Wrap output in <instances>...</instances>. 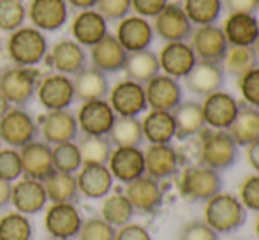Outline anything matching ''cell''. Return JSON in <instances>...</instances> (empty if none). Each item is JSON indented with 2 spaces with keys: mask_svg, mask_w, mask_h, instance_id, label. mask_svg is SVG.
I'll return each mask as SVG.
<instances>
[{
  "mask_svg": "<svg viewBox=\"0 0 259 240\" xmlns=\"http://www.w3.org/2000/svg\"><path fill=\"white\" fill-rule=\"evenodd\" d=\"M247 210L235 194L219 192L206 202L205 223L217 233H231L243 226Z\"/></svg>",
  "mask_w": 259,
  "mask_h": 240,
  "instance_id": "obj_1",
  "label": "cell"
},
{
  "mask_svg": "<svg viewBox=\"0 0 259 240\" xmlns=\"http://www.w3.org/2000/svg\"><path fill=\"white\" fill-rule=\"evenodd\" d=\"M7 53L11 60L21 67H34L48 55V39L45 32L35 27H20L11 32L7 41Z\"/></svg>",
  "mask_w": 259,
  "mask_h": 240,
  "instance_id": "obj_2",
  "label": "cell"
},
{
  "mask_svg": "<svg viewBox=\"0 0 259 240\" xmlns=\"http://www.w3.org/2000/svg\"><path fill=\"white\" fill-rule=\"evenodd\" d=\"M199 159L203 166L221 173L236 163L238 145L235 143L228 131L210 129L203 133L201 143H199Z\"/></svg>",
  "mask_w": 259,
  "mask_h": 240,
  "instance_id": "obj_3",
  "label": "cell"
},
{
  "mask_svg": "<svg viewBox=\"0 0 259 240\" xmlns=\"http://www.w3.org/2000/svg\"><path fill=\"white\" fill-rule=\"evenodd\" d=\"M41 79L37 69L14 65L0 74V94L9 101L11 106L23 108L34 99Z\"/></svg>",
  "mask_w": 259,
  "mask_h": 240,
  "instance_id": "obj_4",
  "label": "cell"
},
{
  "mask_svg": "<svg viewBox=\"0 0 259 240\" xmlns=\"http://www.w3.org/2000/svg\"><path fill=\"white\" fill-rule=\"evenodd\" d=\"M180 192L187 202H208L222 191V177L206 166H189L180 177Z\"/></svg>",
  "mask_w": 259,
  "mask_h": 240,
  "instance_id": "obj_5",
  "label": "cell"
},
{
  "mask_svg": "<svg viewBox=\"0 0 259 240\" xmlns=\"http://www.w3.org/2000/svg\"><path fill=\"white\" fill-rule=\"evenodd\" d=\"M39 126L23 108H11L0 118V140L11 148H21L37 138Z\"/></svg>",
  "mask_w": 259,
  "mask_h": 240,
  "instance_id": "obj_6",
  "label": "cell"
},
{
  "mask_svg": "<svg viewBox=\"0 0 259 240\" xmlns=\"http://www.w3.org/2000/svg\"><path fill=\"white\" fill-rule=\"evenodd\" d=\"M83 221L74 203H52L45 216V230L52 238L72 240L78 237Z\"/></svg>",
  "mask_w": 259,
  "mask_h": 240,
  "instance_id": "obj_7",
  "label": "cell"
},
{
  "mask_svg": "<svg viewBox=\"0 0 259 240\" xmlns=\"http://www.w3.org/2000/svg\"><path fill=\"white\" fill-rule=\"evenodd\" d=\"M154 32L166 43L187 41L191 39L194 25L185 14L182 2H169L154 18Z\"/></svg>",
  "mask_w": 259,
  "mask_h": 240,
  "instance_id": "obj_8",
  "label": "cell"
},
{
  "mask_svg": "<svg viewBox=\"0 0 259 240\" xmlns=\"http://www.w3.org/2000/svg\"><path fill=\"white\" fill-rule=\"evenodd\" d=\"M35 96L41 106H45L48 111L69 110V106L76 101L74 83L71 76L55 72L39 82Z\"/></svg>",
  "mask_w": 259,
  "mask_h": 240,
  "instance_id": "obj_9",
  "label": "cell"
},
{
  "mask_svg": "<svg viewBox=\"0 0 259 240\" xmlns=\"http://www.w3.org/2000/svg\"><path fill=\"white\" fill-rule=\"evenodd\" d=\"M108 103L116 117H138L148 108L145 85L133 79H122L109 90Z\"/></svg>",
  "mask_w": 259,
  "mask_h": 240,
  "instance_id": "obj_10",
  "label": "cell"
},
{
  "mask_svg": "<svg viewBox=\"0 0 259 240\" xmlns=\"http://www.w3.org/2000/svg\"><path fill=\"white\" fill-rule=\"evenodd\" d=\"M76 120L85 136H108L116 120V113L106 99L85 101L76 115Z\"/></svg>",
  "mask_w": 259,
  "mask_h": 240,
  "instance_id": "obj_11",
  "label": "cell"
},
{
  "mask_svg": "<svg viewBox=\"0 0 259 240\" xmlns=\"http://www.w3.org/2000/svg\"><path fill=\"white\" fill-rule=\"evenodd\" d=\"M154 27L152 23L143 16H125L123 20L118 21L115 37L123 46L127 53L141 52V50H148L154 41Z\"/></svg>",
  "mask_w": 259,
  "mask_h": 240,
  "instance_id": "obj_12",
  "label": "cell"
},
{
  "mask_svg": "<svg viewBox=\"0 0 259 240\" xmlns=\"http://www.w3.org/2000/svg\"><path fill=\"white\" fill-rule=\"evenodd\" d=\"M201 110L205 126H208L210 129L228 131L233 120L238 115L240 106L231 94L217 90V92L205 97V101L201 103Z\"/></svg>",
  "mask_w": 259,
  "mask_h": 240,
  "instance_id": "obj_13",
  "label": "cell"
},
{
  "mask_svg": "<svg viewBox=\"0 0 259 240\" xmlns=\"http://www.w3.org/2000/svg\"><path fill=\"white\" fill-rule=\"evenodd\" d=\"M191 37V46L194 50L198 60L222 64L229 48L224 32H222V27H217V25H201L196 30H192Z\"/></svg>",
  "mask_w": 259,
  "mask_h": 240,
  "instance_id": "obj_14",
  "label": "cell"
},
{
  "mask_svg": "<svg viewBox=\"0 0 259 240\" xmlns=\"http://www.w3.org/2000/svg\"><path fill=\"white\" fill-rule=\"evenodd\" d=\"M157 59H159L160 71H164V74L175 79L185 78L198 62L194 50L187 41L166 43Z\"/></svg>",
  "mask_w": 259,
  "mask_h": 240,
  "instance_id": "obj_15",
  "label": "cell"
},
{
  "mask_svg": "<svg viewBox=\"0 0 259 240\" xmlns=\"http://www.w3.org/2000/svg\"><path fill=\"white\" fill-rule=\"evenodd\" d=\"M108 168L115 180L129 184L145 175V152L140 147H115Z\"/></svg>",
  "mask_w": 259,
  "mask_h": 240,
  "instance_id": "obj_16",
  "label": "cell"
},
{
  "mask_svg": "<svg viewBox=\"0 0 259 240\" xmlns=\"http://www.w3.org/2000/svg\"><path fill=\"white\" fill-rule=\"evenodd\" d=\"M39 131H41L42 138L48 145H58V143H67V141H74L78 138L79 127L76 115L69 110H55L48 111L45 117L41 118L39 124Z\"/></svg>",
  "mask_w": 259,
  "mask_h": 240,
  "instance_id": "obj_17",
  "label": "cell"
},
{
  "mask_svg": "<svg viewBox=\"0 0 259 240\" xmlns=\"http://www.w3.org/2000/svg\"><path fill=\"white\" fill-rule=\"evenodd\" d=\"M145 94H147V104L150 110L173 111L182 103V85L178 79L167 74H157L145 83Z\"/></svg>",
  "mask_w": 259,
  "mask_h": 240,
  "instance_id": "obj_18",
  "label": "cell"
},
{
  "mask_svg": "<svg viewBox=\"0 0 259 240\" xmlns=\"http://www.w3.org/2000/svg\"><path fill=\"white\" fill-rule=\"evenodd\" d=\"M27 18H30L32 27L37 30L55 32L65 25L69 18V9L65 0H32L27 9Z\"/></svg>",
  "mask_w": 259,
  "mask_h": 240,
  "instance_id": "obj_19",
  "label": "cell"
},
{
  "mask_svg": "<svg viewBox=\"0 0 259 240\" xmlns=\"http://www.w3.org/2000/svg\"><path fill=\"white\" fill-rule=\"evenodd\" d=\"M123 194L127 196V199L134 207V210L141 214H152L155 210H159L164 199L159 180L152 179L148 175H143L140 179L125 184Z\"/></svg>",
  "mask_w": 259,
  "mask_h": 240,
  "instance_id": "obj_20",
  "label": "cell"
},
{
  "mask_svg": "<svg viewBox=\"0 0 259 240\" xmlns=\"http://www.w3.org/2000/svg\"><path fill=\"white\" fill-rule=\"evenodd\" d=\"M11 203L16 209V212L25 214V216H32V214H39L41 210H45L48 196H46L42 182L28 179V177L18 180L11 187Z\"/></svg>",
  "mask_w": 259,
  "mask_h": 240,
  "instance_id": "obj_21",
  "label": "cell"
},
{
  "mask_svg": "<svg viewBox=\"0 0 259 240\" xmlns=\"http://www.w3.org/2000/svg\"><path fill=\"white\" fill-rule=\"evenodd\" d=\"M113 180L115 179L108 165H92V163L83 165L76 177L79 194L90 199L106 198L113 189Z\"/></svg>",
  "mask_w": 259,
  "mask_h": 240,
  "instance_id": "obj_22",
  "label": "cell"
},
{
  "mask_svg": "<svg viewBox=\"0 0 259 240\" xmlns=\"http://www.w3.org/2000/svg\"><path fill=\"white\" fill-rule=\"evenodd\" d=\"M224 83V67L219 62L198 60L196 65L185 76V85L196 96H210V94L221 90Z\"/></svg>",
  "mask_w": 259,
  "mask_h": 240,
  "instance_id": "obj_23",
  "label": "cell"
},
{
  "mask_svg": "<svg viewBox=\"0 0 259 240\" xmlns=\"http://www.w3.org/2000/svg\"><path fill=\"white\" fill-rule=\"evenodd\" d=\"M21 166L23 175L34 180H45L53 172V159H52V145L46 141L34 140L20 148Z\"/></svg>",
  "mask_w": 259,
  "mask_h": 240,
  "instance_id": "obj_24",
  "label": "cell"
},
{
  "mask_svg": "<svg viewBox=\"0 0 259 240\" xmlns=\"http://www.w3.org/2000/svg\"><path fill=\"white\" fill-rule=\"evenodd\" d=\"M71 34L72 39L83 48H92L108 35V21L96 9H85L72 20Z\"/></svg>",
  "mask_w": 259,
  "mask_h": 240,
  "instance_id": "obj_25",
  "label": "cell"
},
{
  "mask_svg": "<svg viewBox=\"0 0 259 240\" xmlns=\"http://www.w3.org/2000/svg\"><path fill=\"white\" fill-rule=\"evenodd\" d=\"M180 166V155L171 147V143L148 145L145 150V175L155 180L173 177Z\"/></svg>",
  "mask_w": 259,
  "mask_h": 240,
  "instance_id": "obj_26",
  "label": "cell"
},
{
  "mask_svg": "<svg viewBox=\"0 0 259 240\" xmlns=\"http://www.w3.org/2000/svg\"><path fill=\"white\" fill-rule=\"evenodd\" d=\"M50 62L57 72L74 76L87 67V52L74 39H62L50 52Z\"/></svg>",
  "mask_w": 259,
  "mask_h": 240,
  "instance_id": "obj_27",
  "label": "cell"
},
{
  "mask_svg": "<svg viewBox=\"0 0 259 240\" xmlns=\"http://www.w3.org/2000/svg\"><path fill=\"white\" fill-rule=\"evenodd\" d=\"M127 55H129V53L123 50V46L118 43V39L111 34H108L104 39H101L97 45H94L92 48H90L92 67L103 71L104 74L123 71Z\"/></svg>",
  "mask_w": 259,
  "mask_h": 240,
  "instance_id": "obj_28",
  "label": "cell"
},
{
  "mask_svg": "<svg viewBox=\"0 0 259 240\" xmlns=\"http://www.w3.org/2000/svg\"><path fill=\"white\" fill-rule=\"evenodd\" d=\"M222 32L229 46H254L259 35V20L256 14L229 13L222 25Z\"/></svg>",
  "mask_w": 259,
  "mask_h": 240,
  "instance_id": "obj_29",
  "label": "cell"
},
{
  "mask_svg": "<svg viewBox=\"0 0 259 240\" xmlns=\"http://www.w3.org/2000/svg\"><path fill=\"white\" fill-rule=\"evenodd\" d=\"M141 129H143V138L150 145L171 143L177 138V127L171 111L150 110L141 120Z\"/></svg>",
  "mask_w": 259,
  "mask_h": 240,
  "instance_id": "obj_30",
  "label": "cell"
},
{
  "mask_svg": "<svg viewBox=\"0 0 259 240\" xmlns=\"http://www.w3.org/2000/svg\"><path fill=\"white\" fill-rule=\"evenodd\" d=\"M74 92L76 99L79 101H96V99H104L109 94V82L108 76L103 71L96 67H85L74 74Z\"/></svg>",
  "mask_w": 259,
  "mask_h": 240,
  "instance_id": "obj_31",
  "label": "cell"
},
{
  "mask_svg": "<svg viewBox=\"0 0 259 240\" xmlns=\"http://www.w3.org/2000/svg\"><path fill=\"white\" fill-rule=\"evenodd\" d=\"M175 127H177V138L185 140V138L196 136V134L205 131V118H203L201 103L196 101H182L173 111Z\"/></svg>",
  "mask_w": 259,
  "mask_h": 240,
  "instance_id": "obj_32",
  "label": "cell"
},
{
  "mask_svg": "<svg viewBox=\"0 0 259 240\" xmlns=\"http://www.w3.org/2000/svg\"><path fill=\"white\" fill-rule=\"evenodd\" d=\"M123 72L127 74V79H133V82L141 83V85L148 83L154 76L160 72L157 53L150 52V50L129 53L125 65H123Z\"/></svg>",
  "mask_w": 259,
  "mask_h": 240,
  "instance_id": "obj_33",
  "label": "cell"
},
{
  "mask_svg": "<svg viewBox=\"0 0 259 240\" xmlns=\"http://www.w3.org/2000/svg\"><path fill=\"white\" fill-rule=\"evenodd\" d=\"M238 147H249L259 140V110L252 106L240 108L236 118L228 129Z\"/></svg>",
  "mask_w": 259,
  "mask_h": 240,
  "instance_id": "obj_34",
  "label": "cell"
},
{
  "mask_svg": "<svg viewBox=\"0 0 259 240\" xmlns=\"http://www.w3.org/2000/svg\"><path fill=\"white\" fill-rule=\"evenodd\" d=\"M48 202L52 203H74L79 196L78 182L71 173L53 172L42 180Z\"/></svg>",
  "mask_w": 259,
  "mask_h": 240,
  "instance_id": "obj_35",
  "label": "cell"
},
{
  "mask_svg": "<svg viewBox=\"0 0 259 240\" xmlns=\"http://www.w3.org/2000/svg\"><path fill=\"white\" fill-rule=\"evenodd\" d=\"M134 214H136V210H134V207L131 205V202L123 192L108 194L104 198L103 205H101V217L115 228L129 224L133 221Z\"/></svg>",
  "mask_w": 259,
  "mask_h": 240,
  "instance_id": "obj_36",
  "label": "cell"
},
{
  "mask_svg": "<svg viewBox=\"0 0 259 240\" xmlns=\"http://www.w3.org/2000/svg\"><path fill=\"white\" fill-rule=\"evenodd\" d=\"M115 147H140L143 143V129L138 117H116L108 134Z\"/></svg>",
  "mask_w": 259,
  "mask_h": 240,
  "instance_id": "obj_37",
  "label": "cell"
},
{
  "mask_svg": "<svg viewBox=\"0 0 259 240\" xmlns=\"http://www.w3.org/2000/svg\"><path fill=\"white\" fill-rule=\"evenodd\" d=\"M185 14L192 25H215L224 9V0H184L182 2Z\"/></svg>",
  "mask_w": 259,
  "mask_h": 240,
  "instance_id": "obj_38",
  "label": "cell"
},
{
  "mask_svg": "<svg viewBox=\"0 0 259 240\" xmlns=\"http://www.w3.org/2000/svg\"><path fill=\"white\" fill-rule=\"evenodd\" d=\"M257 59L259 57L254 46H229L228 53L222 60V67H224V72L242 78L245 72L256 67Z\"/></svg>",
  "mask_w": 259,
  "mask_h": 240,
  "instance_id": "obj_39",
  "label": "cell"
},
{
  "mask_svg": "<svg viewBox=\"0 0 259 240\" xmlns=\"http://www.w3.org/2000/svg\"><path fill=\"white\" fill-rule=\"evenodd\" d=\"M34 228L25 214L7 212L0 217V240H32Z\"/></svg>",
  "mask_w": 259,
  "mask_h": 240,
  "instance_id": "obj_40",
  "label": "cell"
},
{
  "mask_svg": "<svg viewBox=\"0 0 259 240\" xmlns=\"http://www.w3.org/2000/svg\"><path fill=\"white\" fill-rule=\"evenodd\" d=\"M52 159H53V170L62 173H74L79 172L83 166V159L79 154V147L74 141L67 143H58L52 147Z\"/></svg>",
  "mask_w": 259,
  "mask_h": 240,
  "instance_id": "obj_41",
  "label": "cell"
},
{
  "mask_svg": "<svg viewBox=\"0 0 259 240\" xmlns=\"http://www.w3.org/2000/svg\"><path fill=\"white\" fill-rule=\"evenodd\" d=\"M83 165H108L113 145L108 136H85L78 143Z\"/></svg>",
  "mask_w": 259,
  "mask_h": 240,
  "instance_id": "obj_42",
  "label": "cell"
},
{
  "mask_svg": "<svg viewBox=\"0 0 259 240\" xmlns=\"http://www.w3.org/2000/svg\"><path fill=\"white\" fill-rule=\"evenodd\" d=\"M27 9L21 0H0V30L14 32L23 27Z\"/></svg>",
  "mask_w": 259,
  "mask_h": 240,
  "instance_id": "obj_43",
  "label": "cell"
},
{
  "mask_svg": "<svg viewBox=\"0 0 259 240\" xmlns=\"http://www.w3.org/2000/svg\"><path fill=\"white\" fill-rule=\"evenodd\" d=\"M116 228L106 223L103 217H90L83 221L78 240H115Z\"/></svg>",
  "mask_w": 259,
  "mask_h": 240,
  "instance_id": "obj_44",
  "label": "cell"
},
{
  "mask_svg": "<svg viewBox=\"0 0 259 240\" xmlns=\"http://www.w3.org/2000/svg\"><path fill=\"white\" fill-rule=\"evenodd\" d=\"M23 175L20 152L16 148H0V179L14 182Z\"/></svg>",
  "mask_w": 259,
  "mask_h": 240,
  "instance_id": "obj_45",
  "label": "cell"
},
{
  "mask_svg": "<svg viewBox=\"0 0 259 240\" xmlns=\"http://www.w3.org/2000/svg\"><path fill=\"white\" fill-rule=\"evenodd\" d=\"M238 89L247 106L259 110V65L245 72L242 78H238Z\"/></svg>",
  "mask_w": 259,
  "mask_h": 240,
  "instance_id": "obj_46",
  "label": "cell"
},
{
  "mask_svg": "<svg viewBox=\"0 0 259 240\" xmlns=\"http://www.w3.org/2000/svg\"><path fill=\"white\" fill-rule=\"evenodd\" d=\"M96 7V11L103 14L106 21H120L133 11L131 0H97Z\"/></svg>",
  "mask_w": 259,
  "mask_h": 240,
  "instance_id": "obj_47",
  "label": "cell"
},
{
  "mask_svg": "<svg viewBox=\"0 0 259 240\" xmlns=\"http://www.w3.org/2000/svg\"><path fill=\"white\" fill-rule=\"evenodd\" d=\"M238 199L245 207V210L259 212V173H254L242 182Z\"/></svg>",
  "mask_w": 259,
  "mask_h": 240,
  "instance_id": "obj_48",
  "label": "cell"
},
{
  "mask_svg": "<svg viewBox=\"0 0 259 240\" xmlns=\"http://www.w3.org/2000/svg\"><path fill=\"white\" fill-rule=\"evenodd\" d=\"M178 240H219V233L205 221H191L182 228Z\"/></svg>",
  "mask_w": 259,
  "mask_h": 240,
  "instance_id": "obj_49",
  "label": "cell"
},
{
  "mask_svg": "<svg viewBox=\"0 0 259 240\" xmlns=\"http://www.w3.org/2000/svg\"><path fill=\"white\" fill-rule=\"evenodd\" d=\"M169 4V0H131L133 11L138 16L143 18H155L164 7Z\"/></svg>",
  "mask_w": 259,
  "mask_h": 240,
  "instance_id": "obj_50",
  "label": "cell"
},
{
  "mask_svg": "<svg viewBox=\"0 0 259 240\" xmlns=\"http://www.w3.org/2000/svg\"><path fill=\"white\" fill-rule=\"evenodd\" d=\"M115 240H152V235H150V231L145 226H141V224L129 223L116 230Z\"/></svg>",
  "mask_w": 259,
  "mask_h": 240,
  "instance_id": "obj_51",
  "label": "cell"
},
{
  "mask_svg": "<svg viewBox=\"0 0 259 240\" xmlns=\"http://www.w3.org/2000/svg\"><path fill=\"white\" fill-rule=\"evenodd\" d=\"M224 4L229 9V13L256 14V11H257L256 0H224Z\"/></svg>",
  "mask_w": 259,
  "mask_h": 240,
  "instance_id": "obj_52",
  "label": "cell"
},
{
  "mask_svg": "<svg viewBox=\"0 0 259 240\" xmlns=\"http://www.w3.org/2000/svg\"><path fill=\"white\" fill-rule=\"evenodd\" d=\"M247 161L252 166L254 172L259 173V140H256L254 143H250L247 147Z\"/></svg>",
  "mask_w": 259,
  "mask_h": 240,
  "instance_id": "obj_53",
  "label": "cell"
},
{
  "mask_svg": "<svg viewBox=\"0 0 259 240\" xmlns=\"http://www.w3.org/2000/svg\"><path fill=\"white\" fill-rule=\"evenodd\" d=\"M11 187H13L11 182L0 179V210L6 209L11 203Z\"/></svg>",
  "mask_w": 259,
  "mask_h": 240,
  "instance_id": "obj_54",
  "label": "cell"
},
{
  "mask_svg": "<svg viewBox=\"0 0 259 240\" xmlns=\"http://www.w3.org/2000/svg\"><path fill=\"white\" fill-rule=\"evenodd\" d=\"M69 6L76 7L79 11H85V9H94L97 4V0H65Z\"/></svg>",
  "mask_w": 259,
  "mask_h": 240,
  "instance_id": "obj_55",
  "label": "cell"
},
{
  "mask_svg": "<svg viewBox=\"0 0 259 240\" xmlns=\"http://www.w3.org/2000/svg\"><path fill=\"white\" fill-rule=\"evenodd\" d=\"M11 108H13V106H11V103L2 96V94H0V118H2L4 115H6L7 111L11 110Z\"/></svg>",
  "mask_w": 259,
  "mask_h": 240,
  "instance_id": "obj_56",
  "label": "cell"
},
{
  "mask_svg": "<svg viewBox=\"0 0 259 240\" xmlns=\"http://www.w3.org/2000/svg\"><path fill=\"white\" fill-rule=\"evenodd\" d=\"M254 50H256V53H257V57H259V35H257L256 43H254Z\"/></svg>",
  "mask_w": 259,
  "mask_h": 240,
  "instance_id": "obj_57",
  "label": "cell"
},
{
  "mask_svg": "<svg viewBox=\"0 0 259 240\" xmlns=\"http://www.w3.org/2000/svg\"><path fill=\"white\" fill-rule=\"evenodd\" d=\"M256 235H257V238H259V217L256 219Z\"/></svg>",
  "mask_w": 259,
  "mask_h": 240,
  "instance_id": "obj_58",
  "label": "cell"
},
{
  "mask_svg": "<svg viewBox=\"0 0 259 240\" xmlns=\"http://www.w3.org/2000/svg\"><path fill=\"white\" fill-rule=\"evenodd\" d=\"M256 2H257V9H259V0H256Z\"/></svg>",
  "mask_w": 259,
  "mask_h": 240,
  "instance_id": "obj_59",
  "label": "cell"
},
{
  "mask_svg": "<svg viewBox=\"0 0 259 240\" xmlns=\"http://www.w3.org/2000/svg\"><path fill=\"white\" fill-rule=\"evenodd\" d=\"M52 240H57V238H52Z\"/></svg>",
  "mask_w": 259,
  "mask_h": 240,
  "instance_id": "obj_60",
  "label": "cell"
},
{
  "mask_svg": "<svg viewBox=\"0 0 259 240\" xmlns=\"http://www.w3.org/2000/svg\"><path fill=\"white\" fill-rule=\"evenodd\" d=\"M21 2H23V0H21Z\"/></svg>",
  "mask_w": 259,
  "mask_h": 240,
  "instance_id": "obj_61",
  "label": "cell"
}]
</instances>
